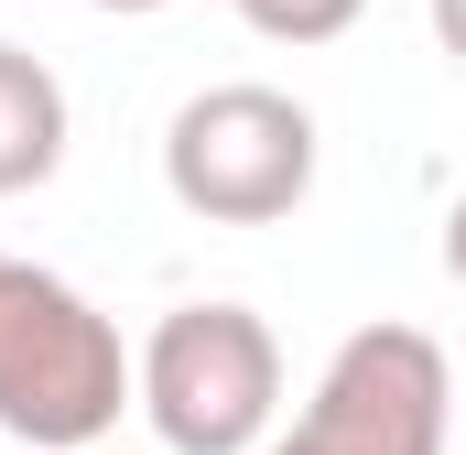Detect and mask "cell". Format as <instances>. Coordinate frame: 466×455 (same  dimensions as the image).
Returning a JSON list of instances; mask_svg holds the SVG:
<instances>
[{
  "instance_id": "6da1fadb",
  "label": "cell",
  "mask_w": 466,
  "mask_h": 455,
  "mask_svg": "<svg viewBox=\"0 0 466 455\" xmlns=\"http://www.w3.org/2000/svg\"><path fill=\"white\" fill-rule=\"evenodd\" d=\"M119 412H141V358L119 326L33 260H0V434L44 455H87Z\"/></svg>"
},
{
  "instance_id": "7a4b0ae2",
  "label": "cell",
  "mask_w": 466,
  "mask_h": 455,
  "mask_svg": "<svg viewBox=\"0 0 466 455\" xmlns=\"http://www.w3.org/2000/svg\"><path fill=\"white\" fill-rule=\"evenodd\" d=\"M163 196L207 228H282L315 196V109L293 87H196L163 119Z\"/></svg>"
},
{
  "instance_id": "3957f363",
  "label": "cell",
  "mask_w": 466,
  "mask_h": 455,
  "mask_svg": "<svg viewBox=\"0 0 466 455\" xmlns=\"http://www.w3.org/2000/svg\"><path fill=\"white\" fill-rule=\"evenodd\" d=\"M141 423L163 455H260L282 423V337L249 304H174L141 337Z\"/></svg>"
},
{
  "instance_id": "277c9868",
  "label": "cell",
  "mask_w": 466,
  "mask_h": 455,
  "mask_svg": "<svg viewBox=\"0 0 466 455\" xmlns=\"http://www.w3.org/2000/svg\"><path fill=\"white\" fill-rule=\"evenodd\" d=\"M456 434V369L423 326H358L315 401L271 434L260 455H445Z\"/></svg>"
},
{
  "instance_id": "5b68a950",
  "label": "cell",
  "mask_w": 466,
  "mask_h": 455,
  "mask_svg": "<svg viewBox=\"0 0 466 455\" xmlns=\"http://www.w3.org/2000/svg\"><path fill=\"white\" fill-rule=\"evenodd\" d=\"M66 163V76L33 44H0V196L55 185Z\"/></svg>"
},
{
  "instance_id": "8992f818",
  "label": "cell",
  "mask_w": 466,
  "mask_h": 455,
  "mask_svg": "<svg viewBox=\"0 0 466 455\" xmlns=\"http://www.w3.org/2000/svg\"><path fill=\"white\" fill-rule=\"evenodd\" d=\"M358 11L369 0H238V22L260 33V44H337V33H358Z\"/></svg>"
},
{
  "instance_id": "52a82bcc",
  "label": "cell",
  "mask_w": 466,
  "mask_h": 455,
  "mask_svg": "<svg viewBox=\"0 0 466 455\" xmlns=\"http://www.w3.org/2000/svg\"><path fill=\"white\" fill-rule=\"evenodd\" d=\"M423 11H434V44L466 66V0H423Z\"/></svg>"
},
{
  "instance_id": "ba28073f",
  "label": "cell",
  "mask_w": 466,
  "mask_h": 455,
  "mask_svg": "<svg viewBox=\"0 0 466 455\" xmlns=\"http://www.w3.org/2000/svg\"><path fill=\"white\" fill-rule=\"evenodd\" d=\"M445 282H456V293H466V196H456V207H445Z\"/></svg>"
},
{
  "instance_id": "9c48e42d",
  "label": "cell",
  "mask_w": 466,
  "mask_h": 455,
  "mask_svg": "<svg viewBox=\"0 0 466 455\" xmlns=\"http://www.w3.org/2000/svg\"><path fill=\"white\" fill-rule=\"evenodd\" d=\"M87 11H174V0H87Z\"/></svg>"
},
{
  "instance_id": "30bf717a",
  "label": "cell",
  "mask_w": 466,
  "mask_h": 455,
  "mask_svg": "<svg viewBox=\"0 0 466 455\" xmlns=\"http://www.w3.org/2000/svg\"><path fill=\"white\" fill-rule=\"evenodd\" d=\"M0 260H11V249H0Z\"/></svg>"
}]
</instances>
